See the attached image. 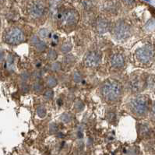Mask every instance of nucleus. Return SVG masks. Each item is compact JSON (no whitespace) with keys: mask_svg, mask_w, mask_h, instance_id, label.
<instances>
[{"mask_svg":"<svg viewBox=\"0 0 155 155\" xmlns=\"http://www.w3.org/2000/svg\"><path fill=\"white\" fill-rule=\"evenodd\" d=\"M99 94L104 102L113 105L121 102L124 94V87L115 79H107L101 85Z\"/></svg>","mask_w":155,"mask_h":155,"instance_id":"nucleus-1","label":"nucleus"},{"mask_svg":"<svg viewBox=\"0 0 155 155\" xmlns=\"http://www.w3.org/2000/svg\"><path fill=\"white\" fill-rule=\"evenodd\" d=\"M126 108L133 116L143 119L147 115L150 109V101L146 94H136L126 103Z\"/></svg>","mask_w":155,"mask_h":155,"instance_id":"nucleus-2","label":"nucleus"},{"mask_svg":"<svg viewBox=\"0 0 155 155\" xmlns=\"http://www.w3.org/2000/svg\"><path fill=\"white\" fill-rule=\"evenodd\" d=\"M80 20L78 12L73 8H65L57 14V25L66 32H71L77 28Z\"/></svg>","mask_w":155,"mask_h":155,"instance_id":"nucleus-3","label":"nucleus"},{"mask_svg":"<svg viewBox=\"0 0 155 155\" xmlns=\"http://www.w3.org/2000/svg\"><path fill=\"white\" fill-rule=\"evenodd\" d=\"M48 13V6L45 0H29L25 6V14L33 22H42Z\"/></svg>","mask_w":155,"mask_h":155,"instance_id":"nucleus-4","label":"nucleus"},{"mask_svg":"<svg viewBox=\"0 0 155 155\" xmlns=\"http://www.w3.org/2000/svg\"><path fill=\"white\" fill-rule=\"evenodd\" d=\"M27 40V35L22 28L19 26H12L6 28L2 35L4 43L10 46H17Z\"/></svg>","mask_w":155,"mask_h":155,"instance_id":"nucleus-5","label":"nucleus"},{"mask_svg":"<svg viewBox=\"0 0 155 155\" xmlns=\"http://www.w3.org/2000/svg\"><path fill=\"white\" fill-rule=\"evenodd\" d=\"M111 36L118 42L127 41L132 36V27L125 20H118L111 26Z\"/></svg>","mask_w":155,"mask_h":155,"instance_id":"nucleus-6","label":"nucleus"},{"mask_svg":"<svg viewBox=\"0 0 155 155\" xmlns=\"http://www.w3.org/2000/svg\"><path fill=\"white\" fill-rule=\"evenodd\" d=\"M155 50L150 45L147 44L138 48L134 53V58L139 66L148 67L154 60Z\"/></svg>","mask_w":155,"mask_h":155,"instance_id":"nucleus-7","label":"nucleus"},{"mask_svg":"<svg viewBox=\"0 0 155 155\" xmlns=\"http://www.w3.org/2000/svg\"><path fill=\"white\" fill-rule=\"evenodd\" d=\"M147 85V78L142 73H136L130 75L128 81V89L133 94H138L142 92Z\"/></svg>","mask_w":155,"mask_h":155,"instance_id":"nucleus-8","label":"nucleus"},{"mask_svg":"<svg viewBox=\"0 0 155 155\" xmlns=\"http://www.w3.org/2000/svg\"><path fill=\"white\" fill-rule=\"evenodd\" d=\"M102 59V54L98 50H91L86 53L83 59L84 66L87 68H96L99 66Z\"/></svg>","mask_w":155,"mask_h":155,"instance_id":"nucleus-9","label":"nucleus"},{"mask_svg":"<svg viewBox=\"0 0 155 155\" xmlns=\"http://www.w3.org/2000/svg\"><path fill=\"white\" fill-rule=\"evenodd\" d=\"M111 23L107 17L104 16H99L94 21V29L98 35H102L110 31Z\"/></svg>","mask_w":155,"mask_h":155,"instance_id":"nucleus-10","label":"nucleus"},{"mask_svg":"<svg viewBox=\"0 0 155 155\" xmlns=\"http://www.w3.org/2000/svg\"><path fill=\"white\" fill-rule=\"evenodd\" d=\"M120 8L119 0H106L103 4V10L109 15H116Z\"/></svg>","mask_w":155,"mask_h":155,"instance_id":"nucleus-11","label":"nucleus"},{"mask_svg":"<svg viewBox=\"0 0 155 155\" xmlns=\"http://www.w3.org/2000/svg\"><path fill=\"white\" fill-rule=\"evenodd\" d=\"M110 66L115 69H122L126 65V58L122 53H115L110 58Z\"/></svg>","mask_w":155,"mask_h":155,"instance_id":"nucleus-12","label":"nucleus"},{"mask_svg":"<svg viewBox=\"0 0 155 155\" xmlns=\"http://www.w3.org/2000/svg\"><path fill=\"white\" fill-rule=\"evenodd\" d=\"M30 43L38 52H43L48 48L47 44L37 35H33L31 37Z\"/></svg>","mask_w":155,"mask_h":155,"instance_id":"nucleus-13","label":"nucleus"},{"mask_svg":"<svg viewBox=\"0 0 155 155\" xmlns=\"http://www.w3.org/2000/svg\"><path fill=\"white\" fill-rule=\"evenodd\" d=\"M138 133L139 135L143 138L147 137L151 133V129L146 123H140L138 126Z\"/></svg>","mask_w":155,"mask_h":155,"instance_id":"nucleus-14","label":"nucleus"},{"mask_svg":"<svg viewBox=\"0 0 155 155\" xmlns=\"http://www.w3.org/2000/svg\"><path fill=\"white\" fill-rule=\"evenodd\" d=\"M58 84V80H57L56 77L52 74H48L47 77L45 78V85L48 88H54L55 87H56V85Z\"/></svg>","mask_w":155,"mask_h":155,"instance_id":"nucleus-15","label":"nucleus"},{"mask_svg":"<svg viewBox=\"0 0 155 155\" xmlns=\"http://www.w3.org/2000/svg\"><path fill=\"white\" fill-rule=\"evenodd\" d=\"M32 91L34 93L37 94H43L45 91V86L44 84H42L40 81H36L33 83L32 84Z\"/></svg>","mask_w":155,"mask_h":155,"instance_id":"nucleus-16","label":"nucleus"},{"mask_svg":"<svg viewBox=\"0 0 155 155\" xmlns=\"http://www.w3.org/2000/svg\"><path fill=\"white\" fill-rule=\"evenodd\" d=\"M73 49V45L70 41H65L64 43H62V45L60 46V51L64 54V55H66V54H69L70 51Z\"/></svg>","mask_w":155,"mask_h":155,"instance_id":"nucleus-17","label":"nucleus"},{"mask_svg":"<svg viewBox=\"0 0 155 155\" xmlns=\"http://www.w3.org/2000/svg\"><path fill=\"white\" fill-rule=\"evenodd\" d=\"M58 58V52L53 48L48 49L47 52V59L51 62H55Z\"/></svg>","mask_w":155,"mask_h":155,"instance_id":"nucleus-18","label":"nucleus"},{"mask_svg":"<svg viewBox=\"0 0 155 155\" xmlns=\"http://www.w3.org/2000/svg\"><path fill=\"white\" fill-rule=\"evenodd\" d=\"M85 108V104L81 99H77L74 104V110L77 112H81Z\"/></svg>","mask_w":155,"mask_h":155,"instance_id":"nucleus-19","label":"nucleus"},{"mask_svg":"<svg viewBox=\"0 0 155 155\" xmlns=\"http://www.w3.org/2000/svg\"><path fill=\"white\" fill-rule=\"evenodd\" d=\"M36 112L37 115L41 118V119H43L47 115V110H46L45 107L43 105H39L36 108Z\"/></svg>","mask_w":155,"mask_h":155,"instance_id":"nucleus-20","label":"nucleus"},{"mask_svg":"<svg viewBox=\"0 0 155 155\" xmlns=\"http://www.w3.org/2000/svg\"><path fill=\"white\" fill-rule=\"evenodd\" d=\"M43 97L46 101L51 100L54 97V91H53V90L51 89V88H48L47 90H45L44 93H43Z\"/></svg>","mask_w":155,"mask_h":155,"instance_id":"nucleus-21","label":"nucleus"},{"mask_svg":"<svg viewBox=\"0 0 155 155\" xmlns=\"http://www.w3.org/2000/svg\"><path fill=\"white\" fill-rule=\"evenodd\" d=\"M62 63L60 62H53L50 66V69L54 73L59 72L62 69Z\"/></svg>","mask_w":155,"mask_h":155,"instance_id":"nucleus-22","label":"nucleus"},{"mask_svg":"<svg viewBox=\"0 0 155 155\" xmlns=\"http://www.w3.org/2000/svg\"><path fill=\"white\" fill-rule=\"evenodd\" d=\"M49 34V31H48L47 28H41V29L39 30L38 35V37L40 38H41L42 40H43V39H46L47 38H48Z\"/></svg>","mask_w":155,"mask_h":155,"instance_id":"nucleus-23","label":"nucleus"},{"mask_svg":"<svg viewBox=\"0 0 155 155\" xmlns=\"http://www.w3.org/2000/svg\"><path fill=\"white\" fill-rule=\"evenodd\" d=\"M60 119L63 123L67 124V123H69V122L73 120V115L69 113H64L62 115Z\"/></svg>","mask_w":155,"mask_h":155,"instance_id":"nucleus-24","label":"nucleus"},{"mask_svg":"<svg viewBox=\"0 0 155 155\" xmlns=\"http://www.w3.org/2000/svg\"><path fill=\"white\" fill-rule=\"evenodd\" d=\"M72 79L75 83H81L82 81V76L79 72L75 71L73 72V76H72Z\"/></svg>","mask_w":155,"mask_h":155,"instance_id":"nucleus-25","label":"nucleus"},{"mask_svg":"<svg viewBox=\"0 0 155 155\" xmlns=\"http://www.w3.org/2000/svg\"><path fill=\"white\" fill-rule=\"evenodd\" d=\"M7 68L9 69H12L14 67V58L12 55H9L7 58Z\"/></svg>","mask_w":155,"mask_h":155,"instance_id":"nucleus-26","label":"nucleus"},{"mask_svg":"<svg viewBox=\"0 0 155 155\" xmlns=\"http://www.w3.org/2000/svg\"><path fill=\"white\" fill-rule=\"evenodd\" d=\"M150 116L151 120L155 122V102L152 104L151 108L150 109Z\"/></svg>","mask_w":155,"mask_h":155,"instance_id":"nucleus-27","label":"nucleus"},{"mask_svg":"<svg viewBox=\"0 0 155 155\" xmlns=\"http://www.w3.org/2000/svg\"><path fill=\"white\" fill-rule=\"evenodd\" d=\"M41 77H42V74H41V72L40 70H36V71L34 72L33 74H32V77L35 79V81H40V79L41 78Z\"/></svg>","mask_w":155,"mask_h":155,"instance_id":"nucleus-28","label":"nucleus"},{"mask_svg":"<svg viewBox=\"0 0 155 155\" xmlns=\"http://www.w3.org/2000/svg\"><path fill=\"white\" fill-rule=\"evenodd\" d=\"M138 154V150L136 147H132L128 150L126 152V155H137Z\"/></svg>","mask_w":155,"mask_h":155,"instance_id":"nucleus-29","label":"nucleus"},{"mask_svg":"<svg viewBox=\"0 0 155 155\" xmlns=\"http://www.w3.org/2000/svg\"><path fill=\"white\" fill-rule=\"evenodd\" d=\"M57 131V126L55 124H51L50 126V133H55Z\"/></svg>","mask_w":155,"mask_h":155,"instance_id":"nucleus-30","label":"nucleus"},{"mask_svg":"<svg viewBox=\"0 0 155 155\" xmlns=\"http://www.w3.org/2000/svg\"><path fill=\"white\" fill-rule=\"evenodd\" d=\"M124 3L128 6H132L134 4V0H123Z\"/></svg>","mask_w":155,"mask_h":155,"instance_id":"nucleus-31","label":"nucleus"},{"mask_svg":"<svg viewBox=\"0 0 155 155\" xmlns=\"http://www.w3.org/2000/svg\"><path fill=\"white\" fill-rule=\"evenodd\" d=\"M4 56H5V55H4V52L2 50L0 49V62H2L4 59Z\"/></svg>","mask_w":155,"mask_h":155,"instance_id":"nucleus-32","label":"nucleus"},{"mask_svg":"<svg viewBox=\"0 0 155 155\" xmlns=\"http://www.w3.org/2000/svg\"><path fill=\"white\" fill-rule=\"evenodd\" d=\"M153 48L155 50V35H154V38H153Z\"/></svg>","mask_w":155,"mask_h":155,"instance_id":"nucleus-33","label":"nucleus"},{"mask_svg":"<svg viewBox=\"0 0 155 155\" xmlns=\"http://www.w3.org/2000/svg\"><path fill=\"white\" fill-rule=\"evenodd\" d=\"M153 17H155V9H153Z\"/></svg>","mask_w":155,"mask_h":155,"instance_id":"nucleus-34","label":"nucleus"},{"mask_svg":"<svg viewBox=\"0 0 155 155\" xmlns=\"http://www.w3.org/2000/svg\"><path fill=\"white\" fill-rule=\"evenodd\" d=\"M72 1H79V0H72Z\"/></svg>","mask_w":155,"mask_h":155,"instance_id":"nucleus-35","label":"nucleus"},{"mask_svg":"<svg viewBox=\"0 0 155 155\" xmlns=\"http://www.w3.org/2000/svg\"><path fill=\"white\" fill-rule=\"evenodd\" d=\"M0 26H1V20H0Z\"/></svg>","mask_w":155,"mask_h":155,"instance_id":"nucleus-36","label":"nucleus"}]
</instances>
